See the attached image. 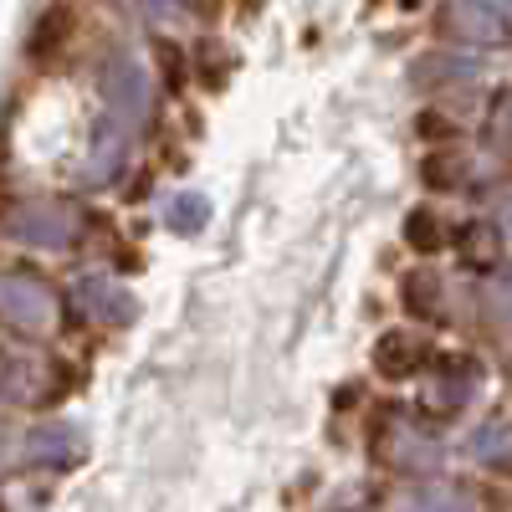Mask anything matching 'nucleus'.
<instances>
[{
  "label": "nucleus",
  "instance_id": "14",
  "mask_svg": "<svg viewBox=\"0 0 512 512\" xmlns=\"http://www.w3.org/2000/svg\"><path fill=\"white\" fill-rule=\"evenodd\" d=\"M400 303H405V313H410L415 323H425V328H436V323L451 318V308H446V277H441L436 267H425V262L400 277Z\"/></svg>",
  "mask_w": 512,
  "mask_h": 512
},
{
  "label": "nucleus",
  "instance_id": "26",
  "mask_svg": "<svg viewBox=\"0 0 512 512\" xmlns=\"http://www.w3.org/2000/svg\"><path fill=\"white\" fill-rule=\"evenodd\" d=\"M492 221L502 226V236H512V185L497 190V200H492Z\"/></svg>",
  "mask_w": 512,
  "mask_h": 512
},
{
  "label": "nucleus",
  "instance_id": "24",
  "mask_svg": "<svg viewBox=\"0 0 512 512\" xmlns=\"http://www.w3.org/2000/svg\"><path fill=\"white\" fill-rule=\"evenodd\" d=\"M415 128H420V134L431 139V144H441V149H451V139H456V123H451V118H441V113H420V118H415Z\"/></svg>",
  "mask_w": 512,
  "mask_h": 512
},
{
  "label": "nucleus",
  "instance_id": "10",
  "mask_svg": "<svg viewBox=\"0 0 512 512\" xmlns=\"http://www.w3.org/2000/svg\"><path fill=\"white\" fill-rule=\"evenodd\" d=\"M72 308L88 323H98V328H128L139 318V297L128 292L123 282H113V277H82L72 287Z\"/></svg>",
  "mask_w": 512,
  "mask_h": 512
},
{
  "label": "nucleus",
  "instance_id": "1",
  "mask_svg": "<svg viewBox=\"0 0 512 512\" xmlns=\"http://www.w3.org/2000/svg\"><path fill=\"white\" fill-rule=\"evenodd\" d=\"M62 323V292L31 267H0V328L16 338H52Z\"/></svg>",
  "mask_w": 512,
  "mask_h": 512
},
{
  "label": "nucleus",
  "instance_id": "19",
  "mask_svg": "<svg viewBox=\"0 0 512 512\" xmlns=\"http://www.w3.org/2000/svg\"><path fill=\"white\" fill-rule=\"evenodd\" d=\"M477 308H482L487 323H497V328L512 333V262H502L497 272L482 277V287H477Z\"/></svg>",
  "mask_w": 512,
  "mask_h": 512
},
{
  "label": "nucleus",
  "instance_id": "28",
  "mask_svg": "<svg viewBox=\"0 0 512 512\" xmlns=\"http://www.w3.org/2000/svg\"><path fill=\"white\" fill-rule=\"evenodd\" d=\"M497 6H502V11H512V0H497Z\"/></svg>",
  "mask_w": 512,
  "mask_h": 512
},
{
  "label": "nucleus",
  "instance_id": "18",
  "mask_svg": "<svg viewBox=\"0 0 512 512\" xmlns=\"http://www.w3.org/2000/svg\"><path fill=\"white\" fill-rule=\"evenodd\" d=\"M420 180H425V190H461L466 180H472V159H466L456 144L451 149H431L425 154V164H420Z\"/></svg>",
  "mask_w": 512,
  "mask_h": 512
},
{
  "label": "nucleus",
  "instance_id": "7",
  "mask_svg": "<svg viewBox=\"0 0 512 512\" xmlns=\"http://www.w3.org/2000/svg\"><path fill=\"white\" fill-rule=\"evenodd\" d=\"M82 451H88V436L77 420H36L21 436V461L36 472H72Z\"/></svg>",
  "mask_w": 512,
  "mask_h": 512
},
{
  "label": "nucleus",
  "instance_id": "25",
  "mask_svg": "<svg viewBox=\"0 0 512 512\" xmlns=\"http://www.w3.org/2000/svg\"><path fill=\"white\" fill-rule=\"evenodd\" d=\"M154 52H159L164 72H169V88H180V72H185V67H180V57H185V52L175 47V41H154Z\"/></svg>",
  "mask_w": 512,
  "mask_h": 512
},
{
  "label": "nucleus",
  "instance_id": "22",
  "mask_svg": "<svg viewBox=\"0 0 512 512\" xmlns=\"http://www.w3.org/2000/svg\"><path fill=\"white\" fill-rule=\"evenodd\" d=\"M169 221H175L180 236L205 231V221H210V200H205V195H175V205H169Z\"/></svg>",
  "mask_w": 512,
  "mask_h": 512
},
{
  "label": "nucleus",
  "instance_id": "11",
  "mask_svg": "<svg viewBox=\"0 0 512 512\" xmlns=\"http://www.w3.org/2000/svg\"><path fill=\"white\" fill-rule=\"evenodd\" d=\"M395 512H482V492L461 477H420L395 492Z\"/></svg>",
  "mask_w": 512,
  "mask_h": 512
},
{
  "label": "nucleus",
  "instance_id": "17",
  "mask_svg": "<svg viewBox=\"0 0 512 512\" xmlns=\"http://www.w3.org/2000/svg\"><path fill=\"white\" fill-rule=\"evenodd\" d=\"M451 246H456V256H461V262L466 267H472V272H497L502 262H507V256H502V226L497 221H461L456 226V236H451Z\"/></svg>",
  "mask_w": 512,
  "mask_h": 512
},
{
  "label": "nucleus",
  "instance_id": "15",
  "mask_svg": "<svg viewBox=\"0 0 512 512\" xmlns=\"http://www.w3.org/2000/svg\"><path fill=\"white\" fill-rule=\"evenodd\" d=\"M41 379H47V369H41L26 349L0 344V410L36 405L41 400Z\"/></svg>",
  "mask_w": 512,
  "mask_h": 512
},
{
  "label": "nucleus",
  "instance_id": "5",
  "mask_svg": "<svg viewBox=\"0 0 512 512\" xmlns=\"http://www.w3.org/2000/svg\"><path fill=\"white\" fill-rule=\"evenodd\" d=\"M436 36L461 52L512 47V11H502L497 0H446L436 11Z\"/></svg>",
  "mask_w": 512,
  "mask_h": 512
},
{
  "label": "nucleus",
  "instance_id": "6",
  "mask_svg": "<svg viewBox=\"0 0 512 512\" xmlns=\"http://www.w3.org/2000/svg\"><path fill=\"white\" fill-rule=\"evenodd\" d=\"M477 384H482V364H477V359H466V354H441V359L431 364L425 390H420V410L436 415V420L461 415L466 405H472Z\"/></svg>",
  "mask_w": 512,
  "mask_h": 512
},
{
  "label": "nucleus",
  "instance_id": "8",
  "mask_svg": "<svg viewBox=\"0 0 512 512\" xmlns=\"http://www.w3.org/2000/svg\"><path fill=\"white\" fill-rule=\"evenodd\" d=\"M431 364H436V344L425 333H415V328H384L379 333V344H374V374L379 379L400 384V379H415V374H431Z\"/></svg>",
  "mask_w": 512,
  "mask_h": 512
},
{
  "label": "nucleus",
  "instance_id": "20",
  "mask_svg": "<svg viewBox=\"0 0 512 512\" xmlns=\"http://www.w3.org/2000/svg\"><path fill=\"white\" fill-rule=\"evenodd\" d=\"M446 241H451V231H446V221H441V210L415 205L410 216H405V246H410L415 256H436Z\"/></svg>",
  "mask_w": 512,
  "mask_h": 512
},
{
  "label": "nucleus",
  "instance_id": "12",
  "mask_svg": "<svg viewBox=\"0 0 512 512\" xmlns=\"http://www.w3.org/2000/svg\"><path fill=\"white\" fill-rule=\"evenodd\" d=\"M482 77V57L472 52H420L410 62V88L415 93H446V88H472V82Z\"/></svg>",
  "mask_w": 512,
  "mask_h": 512
},
{
  "label": "nucleus",
  "instance_id": "27",
  "mask_svg": "<svg viewBox=\"0 0 512 512\" xmlns=\"http://www.w3.org/2000/svg\"><path fill=\"white\" fill-rule=\"evenodd\" d=\"M11 461V436H6V425H0V466Z\"/></svg>",
  "mask_w": 512,
  "mask_h": 512
},
{
  "label": "nucleus",
  "instance_id": "21",
  "mask_svg": "<svg viewBox=\"0 0 512 512\" xmlns=\"http://www.w3.org/2000/svg\"><path fill=\"white\" fill-rule=\"evenodd\" d=\"M482 139L497 159H512V88H502L487 108V123H482Z\"/></svg>",
  "mask_w": 512,
  "mask_h": 512
},
{
  "label": "nucleus",
  "instance_id": "4",
  "mask_svg": "<svg viewBox=\"0 0 512 512\" xmlns=\"http://www.w3.org/2000/svg\"><path fill=\"white\" fill-rule=\"evenodd\" d=\"M6 236L26 251H67L82 236V216L57 195H31L6 210Z\"/></svg>",
  "mask_w": 512,
  "mask_h": 512
},
{
  "label": "nucleus",
  "instance_id": "9",
  "mask_svg": "<svg viewBox=\"0 0 512 512\" xmlns=\"http://www.w3.org/2000/svg\"><path fill=\"white\" fill-rule=\"evenodd\" d=\"M77 41V6L72 0H47L26 31V62L31 67H57Z\"/></svg>",
  "mask_w": 512,
  "mask_h": 512
},
{
  "label": "nucleus",
  "instance_id": "2",
  "mask_svg": "<svg viewBox=\"0 0 512 512\" xmlns=\"http://www.w3.org/2000/svg\"><path fill=\"white\" fill-rule=\"evenodd\" d=\"M369 451H374L379 466H390V472H400V477H415V482L420 477H441V461H446L441 436H431L425 425L400 420V415H384V425L374 431Z\"/></svg>",
  "mask_w": 512,
  "mask_h": 512
},
{
  "label": "nucleus",
  "instance_id": "16",
  "mask_svg": "<svg viewBox=\"0 0 512 512\" xmlns=\"http://www.w3.org/2000/svg\"><path fill=\"white\" fill-rule=\"evenodd\" d=\"M466 456L492 477H512V410L487 415L472 436H466Z\"/></svg>",
  "mask_w": 512,
  "mask_h": 512
},
{
  "label": "nucleus",
  "instance_id": "3",
  "mask_svg": "<svg viewBox=\"0 0 512 512\" xmlns=\"http://www.w3.org/2000/svg\"><path fill=\"white\" fill-rule=\"evenodd\" d=\"M98 98H103V118L123 123L128 134L149 123L154 113V77L134 52H113L98 72Z\"/></svg>",
  "mask_w": 512,
  "mask_h": 512
},
{
  "label": "nucleus",
  "instance_id": "13",
  "mask_svg": "<svg viewBox=\"0 0 512 512\" xmlns=\"http://www.w3.org/2000/svg\"><path fill=\"white\" fill-rule=\"evenodd\" d=\"M128 149H134L128 128L113 123V118H98L93 123V139H88V159H82V185H88V190L113 185L123 169H128Z\"/></svg>",
  "mask_w": 512,
  "mask_h": 512
},
{
  "label": "nucleus",
  "instance_id": "23",
  "mask_svg": "<svg viewBox=\"0 0 512 512\" xmlns=\"http://www.w3.org/2000/svg\"><path fill=\"white\" fill-rule=\"evenodd\" d=\"M216 0H139V11L149 21H169V16H205Z\"/></svg>",
  "mask_w": 512,
  "mask_h": 512
}]
</instances>
